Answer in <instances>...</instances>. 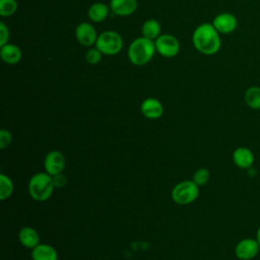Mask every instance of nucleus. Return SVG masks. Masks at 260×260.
Masks as SVG:
<instances>
[{
	"label": "nucleus",
	"mask_w": 260,
	"mask_h": 260,
	"mask_svg": "<svg viewBox=\"0 0 260 260\" xmlns=\"http://www.w3.org/2000/svg\"><path fill=\"white\" fill-rule=\"evenodd\" d=\"M155 52L156 50L154 41H151L142 36L134 39L131 42L127 50V56L133 65L143 66L153 58Z\"/></svg>",
	"instance_id": "obj_2"
},
{
	"label": "nucleus",
	"mask_w": 260,
	"mask_h": 260,
	"mask_svg": "<svg viewBox=\"0 0 260 260\" xmlns=\"http://www.w3.org/2000/svg\"><path fill=\"white\" fill-rule=\"evenodd\" d=\"M18 239L22 246L29 249H34L40 244V236L38 232L31 226L22 228L19 231Z\"/></svg>",
	"instance_id": "obj_15"
},
{
	"label": "nucleus",
	"mask_w": 260,
	"mask_h": 260,
	"mask_svg": "<svg viewBox=\"0 0 260 260\" xmlns=\"http://www.w3.org/2000/svg\"><path fill=\"white\" fill-rule=\"evenodd\" d=\"M103 53L98 48H90L85 53V60L88 64L95 65L101 62Z\"/></svg>",
	"instance_id": "obj_23"
},
{
	"label": "nucleus",
	"mask_w": 260,
	"mask_h": 260,
	"mask_svg": "<svg viewBox=\"0 0 260 260\" xmlns=\"http://www.w3.org/2000/svg\"><path fill=\"white\" fill-rule=\"evenodd\" d=\"M211 23L215 27V29L221 35L232 34L238 27L237 17L230 12H221L215 15Z\"/></svg>",
	"instance_id": "obj_8"
},
{
	"label": "nucleus",
	"mask_w": 260,
	"mask_h": 260,
	"mask_svg": "<svg viewBox=\"0 0 260 260\" xmlns=\"http://www.w3.org/2000/svg\"><path fill=\"white\" fill-rule=\"evenodd\" d=\"M110 6L103 2H95L91 4L87 10V16L92 22L104 21L110 12Z\"/></svg>",
	"instance_id": "obj_17"
},
{
	"label": "nucleus",
	"mask_w": 260,
	"mask_h": 260,
	"mask_svg": "<svg viewBox=\"0 0 260 260\" xmlns=\"http://www.w3.org/2000/svg\"><path fill=\"white\" fill-rule=\"evenodd\" d=\"M142 115L150 120L158 119L164 114V106L162 104L154 98L145 99L140 107Z\"/></svg>",
	"instance_id": "obj_12"
},
{
	"label": "nucleus",
	"mask_w": 260,
	"mask_h": 260,
	"mask_svg": "<svg viewBox=\"0 0 260 260\" xmlns=\"http://www.w3.org/2000/svg\"><path fill=\"white\" fill-rule=\"evenodd\" d=\"M95 48L105 55L113 56L122 50L123 39L120 34L115 30H105L99 35Z\"/></svg>",
	"instance_id": "obj_4"
},
{
	"label": "nucleus",
	"mask_w": 260,
	"mask_h": 260,
	"mask_svg": "<svg viewBox=\"0 0 260 260\" xmlns=\"http://www.w3.org/2000/svg\"><path fill=\"white\" fill-rule=\"evenodd\" d=\"M32 260H58V253L54 247L48 244H39L31 251Z\"/></svg>",
	"instance_id": "obj_16"
},
{
	"label": "nucleus",
	"mask_w": 260,
	"mask_h": 260,
	"mask_svg": "<svg viewBox=\"0 0 260 260\" xmlns=\"http://www.w3.org/2000/svg\"><path fill=\"white\" fill-rule=\"evenodd\" d=\"M199 196V186L193 181H182L172 190L173 200L180 204L186 205L194 202Z\"/></svg>",
	"instance_id": "obj_5"
},
{
	"label": "nucleus",
	"mask_w": 260,
	"mask_h": 260,
	"mask_svg": "<svg viewBox=\"0 0 260 260\" xmlns=\"http://www.w3.org/2000/svg\"><path fill=\"white\" fill-rule=\"evenodd\" d=\"M54 183L52 176L48 173H37L28 182V193L30 197L39 202L47 201L53 194Z\"/></svg>",
	"instance_id": "obj_3"
},
{
	"label": "nucleus",
	"mask_w": 260,
	"mask_h": 260,
	"mask_svg": "<svg viewBox=\"0 0 260 260\" xmlns=\"http://www.w3.org/2000/svg\"><path fill=\"white\" fill-rule=\"evenodd\" d=\"M259 251L260 245L253 238H245L238 242L235 247V254L240 260H251L258 255Z\"/></svg>",
	"instance_id": "obj_7"
},
{
	"label": "nucleus",
	"mask_w": 260,
	"mask_h": 260,
	"mask_svg": "<svg viewBox=\"0 0 260 260\" xmlns=\"http://www.w3.org/2000/svg\"><path fill=\"white\" fill-rule=\"evenodd\" d=\"M256 240L258 241V243L260 245V225H259V228L257 230V233H256Z\"/></svg>",
	"instance_id": "obj_27"
},
{
	"label": "nucleus",
	"mask_w": 260,
	"mask_h": 260,
	"mask_svg": "<svg viewBox=\"0 0 260 260\" xmlns=\"http://www.w3.org/2000/svg\"><path fill=\"white\" fill-rule=\"evenodd\" d=\"M156 52L165 58H173L177 56L180 52V42L179 40L169 34H161L155 41Z\"/></svg>",
	"instance_id": "obj_6"
},
{
	"label": "nucleus",
	"mask_w": 260,
	"mask_h": 260,
	"mask_svg": "<svg viewBox=\"0 0 260 260\" xmlns=\"http://www.w3.org/2000/svg\"><path fill=\"white\" fill-rule=\"evenodd\" d=\"M12 142V135L8 130L2 129L0 131V148L4 149L8 147Z\"/></svg>",
	"instance_id": "obj_24"
},
{
	"label": "nucleus",
	"mask_w": 260,
	"mask_h": 260,
	"mask_svg": "<svg viewBox=\"0 0 260 260\" xmlns=\"http://www.w3.org/2000/svg\"><path fill=\"white\" fill-rule=\"evenodd\" d=\"M110 9L119 16H129L133 14L138 6L137 0H111Z\"/></svg>",
	"instance_id": "obj_13"
},
{
	"label": "nucleus",
	"mask_w": 260,
	"mask_h": 260,
	"mask_svg": "<svg viewBox=\"0 0 260 260\" xmlns=\"http://www.w3.org/2000/svg\"><path fill=\"white\" fill-rule=\"evenodd\" d=\"M44 167L46 173L51 176L62 173L65 168V156L59 150H52L46 154Z\"/></svg>",
	"instance_id": "obj_10"
},
{
	"label": "nucleus",
	"mask_w": 260,
	"mask_h": 260,
	"mask_svg": "<svg viewBox=\"0 0 260 260\" xmlns=\"http://www.w3.org/2000/svg\"><path fill=\"white\" fill-rule=\"evenodd\" d=\"M17 7L16 0H0V15L2 17H9L16 12Z\"/></svg>",
	"instance_id": "obj_21"
},
{
	"label": "nucleus",
	"mask_w": 260,
	"mask_h": 260,
	"mask_svg": "<svg viewBox=\"0 0 260 260\" xmlns=\"http://www.w3.org/2000/svg\"><path fill=\"white\" fill-rule=\"evenodd\" d=\"M209 179H210V173H209V171H208L207 169H205V168H200V169H198V170L194 173L192 181H193L196 185H198V186L200 187V186L206 185V184L208 183Z\"/></svg>",
	"instance_id": "obj_22"
},
{
	"label": "nucleus",
	"mask_w": 260,
	"mask_h": 260,
	"mask_svg": "<svg viewBox=\"0 0 260 260\" xmlns=\"http://www.w3.org/2000/svg\"><path fill=\"white\" fill-rule=\"evenodd\" d=\"M9 40V29L6 24L1 21L0 22V47L7 44Z\"/></svg>",
	"instance_id": "obj_25"
},
{
	"label": "nucleus",
	"mask_w": 260,
	"mask_h": 260,
	"mask_svg": "<svg viewBox=\"0 0 260 260\" xmlns=\"http://www.w3.org/2000/svg\"><path fill=\"white\" fill-rule=\"evenodd\" d=\"M220 34L212 23L203 22L193 31L192 43L194 48L203 55H214L221 47Z\"/></svg>",
	"instance_id": "obj_1"
},
{
	"label": "nucleus",
	"mask_w": 260,
	"mask_h": 260,
	"mask_svg": "<svg viewBox=\"0 0 260 260\" xmlns=\"http://www.w3.org/2000/svg\"><path fill=\"white\" fill-rule=\"evenodd\" d=\"M0 57L3 62L9 65H14L21 60L22 53L18 46L7 43L0 48Z\"/></svg>",
	"instance_id": "obj_14"
},
{
	"label": "nucleus",
	"mask_w": 260,
	"mask_h": 260,
	"mask_svg": "<svg viewBox=\"0 0 260 260\" xmlns=\"http://www.w3.org/2000/svg\"><path fill=\"white\" fill-rule=\"evenodd\" d=\"M13 192V183L11 179L4 175H0V198L1 200L8 199Z\"/></svg>",
	"instance_id": "obj_20"
},
{
	"label": "nucleus",
	"mask_w": 260,
	"mask_h": 260,
	"mask_svg": "<svg viewBox=\"0 0 260 260\" xmlns=\"http://www.w3.org/2000/svg\"><path fill=\"white\" fill-rule=\"evenodd\" d=\"M141 32L144 38H147L151 41H155L161 34L160 23L153 18L147 19L143 22L141 27Z\"/></svg>",
	"instance_id": "obj_18"
},
{
	"label": "nucleus",
	"mask_w": 260,
	"mask_h": 260,
	"mask_svg": "<svg viewBox=\"0 0 260 260\" xmlns=\"http://www.w3.org/2000/svg\"><path fill=\"white\" fill-rule=\"evenodd\" d=\"M245 104L252 110H260V86L252 85L245 90Z\"/></svg>",
	"instance_id": "obj_19"
},
{
	"label": "nucleus",
	"mask_w": 260,
	"mask_h": 260,
	"mask_svg": "<svg viewBox=\"0 0 260 260\" xmlns=\"http://www.w3.org/2000/svg\"><path fill=\"white\" fill-rule=\"evenodd\" d=\"M232 158L234 164L243 170H248L249 168L253 167L255 161V156L252 150L245 146L237 147L232 154Z\"/></svg>",
	"instance_id": "obj_11"
},
{
	"label": "nucleus",
	"mask_w": 260,
	"mask_h": 260,
	"mask_svg": "<svg viewBox=\"0 0 260 260\" xmlns=\"http://www.w3.org/2000/svg\"><path fill=\"white\" fill-rule=\"evenodd\" d=\"M52 179H53V183H54L55 188H62L67 183V178L62 173H59V174H56V175L52 176Z\"/></svg>",
	"instance_id": "obj_26"
},
{
	"label": "nucleus",
	"mask_w": 260,
	"mask_h": 260,
	"mask_svg": "<svg viewBox=\"0 0 260 260\" xmlns=\"http://www.w3.org/2000/svg\"><path fill=\"white\" fill-rule=\"evenodd\" d=\"M75 37L80 45L84 47H89L95 45L99 35L92 24L84 21L77 24L75 28Z\"/></svg>",
	"instance_id": "obj_9"
}]
</instances>
